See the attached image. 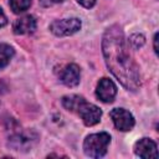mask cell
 <instances>
[{
  "label": "cell",
  "instance_id": "cell-16",
  "mask_svg": "<svg viewBox=\"0 0 159 159\" xmlns=\"http://www.w3.org/2000/svg\"><path fill=\"white\" fill-rule=\"evenodd\" d=\"M62 1H65V0H40V4L45 7H47V6H51L53 4H58V2H62Z\"/></svg>",
  "mask_w": 159,
  "mask_h": 159
},
{
  "label": "cell",
  "instance_id": "cell-4",
  "mask_svg": "<svg viewBox=\"0 0 159 159\" xmlns=\"http://www.w3.org/2000/svg\"><path fill=\"white\" fill-rule=\"evenodd\" d=\"M81 20L77 17L72 19H62V20H56L50 25V30L53 35L56 36H70L77 32L81 29Z\"/></svg>",
  "mask_w": 159,
  "mask_h": 159
},
{
  "label": "cell",
  "instance_id": "cell-12",
  "mask_svg": "<svg viewBox=\"0 0 159 159\" xmlns=\"http://www.w3.org/2000/svg\"><path fill=\"white\" fill-rule=\"evenodd\" d=\"M15 51L7 43H0V67H5L9 65L10 60L12 58Z\"/></svg>",
  "mask_w": 159,
  "mask_h": 159
},
{
  "label": "cell",
  "instance_id": "cell-14",
  "mask_svg": "<svg viewBox=\"0 0 159 159\" xmlns=\"http://www.w3.org/2000/svg\"><path fill=\"white\" fill-rule=\"evenodd\" d=\"M129 43L134 50H138L145 43V37L142 34H133L129 37Z\"/></svg>",
  "mask_w": 159,
  "mask_h": 159
},
{
  "label": "cell",
  "instance_id": "cell-15",
  "mask_svg": "<svg viewBox=\"0 0 159 159\" xmlns=\"http://www.w3.org/2000/svg\"><path fill=\"white\" fill-rule=\"evenodd\" d=\"M80 5H82L83 7H87V9H89V7H92L94 4H96V0H76Z\"/></svg>",
  "mask_w": 159,
  "mask_h": 159
},
{
  "label": "cell",
  "instance_id": "cell-18",
  "mask_svg": "<svg viewBox=\"0 0 159 159\" xmlns=\"http://www.w3.org/2000/svg\"><path fill=\"white\" fill-rule=\"evenodd\" d=\"M157 42H158V34L154 35V51H155V53H158V46H157Z\"/></svg>",
  "mask_w": 159,
  "mask_h": 159
},
{
  "label": "cell",
  "instance_id": "cell-9",
  "mask_svg": "<svg viewBox=\"0 0 159 159\" xmlns=\"http://www.w3.org/2000/svg\"><path fill=\"white\" fill-rule=\"evenodd\" d=\"M12 30L16 35L32 34L36 30V20L32 15H26L20 19H16L12 24Z\"/></svg>",
  "mask_w": 159,
  "mask_h": 159
},
{
  "label": "cell",
  "instance_id": "cell-5",
  "mask_svg": "<svg viewBox=\"0 0 159 159\" xmlns=\"http://www.w3.org/2000/svg\"><path fill=\"white\" fill-rule=\"evenodd\" d=\"M75 112L80 114L81 119L83 120V123L87 127L97 124L101 120V117H102V111L97 106H94L92 103H88L86 99H83L78 104V107Z\"/></svg>",
  "mask_w": 159,
  "mask_h": 159
},
{
  "label": "cell",
  "instance_id": "cell-10",
  "mask_svg": "<svg viewBox=\"0 0 159 159\" xmlns=\"http://www.w3.org/2000/svg\"><path fill=\"white\" fill-rule=\"evenodd\" d=\"M60 78L67 87H76L80 83V67L75 63L67 65L62 70Z\"/></svg>",
  "mask_w": 159,
  "mask_h": 159
},
{
  "label": "cell",
  "instance_id": "cell-1",
  "mask_svg": "<svg viewBox=\"0 0 159 159\" xmlns=\"http://www.w3.org/2000/svg\"><path fill=\"white\" fill-rule=\"evenodd\" d=\"M102 51L107 67L120 84L129 91H137L140 87L139 70L129 53L124 34L118 25L106 30L102 40Z\"/></svg>",
  "mask_w": 159,
  "mask_h": 159
},
{
  "label": "cell",
  "instance_id": "cell-17",
  "mask_svg": "<svg viewBox=\"0 0 159 159\" xmlns=\"http://www.w3.org/2000/svg\"><path fill=\"white\" fill-rule=\"evenodd\" d=\"M7 24V19H6V16H5V14H4V11L1 10V7H0V27H2V26H5Z\"/></svg>",
  "mask_w": 159,
  "mask_h": 159
},
{
  "label": "cell",
  "instance_id": "cell-13",
  "mask_svg": "<svg viewBox=\"0 0 159 159\" xmlns=\"http://www.w3.org/2000/svg\"><path fill=\"white\" fill-rule=\"evenodd\" d=\"M31 6V0H10V7L15 14L26 11Z\"/></svg>",
  "mask_w": 159,
  "mask_h": 159
},
{
  "label": "cell",
  "instance_id": "cell-8",
  "mask_svg": "<svg viewBox=\"0 0 159 159\" xmlns=\"http://www.w3.org/2000/svg\"><path fill=\"white\" fill-rule=\"evenodd\" d=\"M134 153L140 158H158V149L155 142L149 138H142L134 144Z\"/></svg>",
  "mask_w": 159,
  "mask_h": 159
},
{
  "label": "cell",
  "instance_id": "cell-6",
  "mask_svg": "<svg viewBox=\"0 0 159 159\" xmlns=\"http://www.w3.org/2000/svg\"><path fill=\"white\" fill-rule=\"evenodd\" d=\"M109 117L112 118L114 127L118 130L127 132L130 130L134 127V117L132 116L130 112H128L124 108H114L109 112Z\"/></svg>",
  "mask_w": 159,
  "mask_h": 159
},
{
  "label": "cell",
  "instance_id": "cell-11",
  "mask_svg": "<svg viewBox=\"0 0 159 159\" xmlns=\"http://www.w3.org/2000/svg\"><path fill=\"white\" fill-rule=\"evenodd\" d=\"M84 98L82 96H78V94H70V96H65L62 98V106L67 109V111H71V112H75L78 107V104L83 101Z\"/></svg>",
  "mask_w": 159,
  "mask_h": 159
},
{
  "label": "cell",
  "instance_id": "cell-2",
  "mask_svg": "<svg viewBox=\"0 0 159 159\" xmlns=\"http://www.w3.org/2000/svg\"><path fill=\"white\" fill-rule=\"evenodd\" d=\"M109 142H111V135L106 132L89 134L83 142V152L87 157L101 158L107 153Z\"/></svg>",
  "mask_w": 159,
  "mask_h": 159
},
{
  "label": "cell",
  "instance_id": "cell-3",
  "mask_svg": "<svg viewBox=\"0 0 159 159\" xmlns=\"http://www.w3.org/2000/svg\"><path fill=\"white\" fill-rule=\"evenodd\" d=\"M37 142V134L32 130H21L9 138V145L14 150H29Z\"/></svg>",
  "mask_w": 159,
  "mask_h": 159
},
{
  "label": "cell",
  "instance_id": "cell-7",
  "mask_svg": "<svg viewBox=\"0 0 159 159\" xmlns=\"http://www.w3.org/2000/svg\"><path fill=\"white\" fill-rule=\"evenodd\" d=\"M116 94H117V87L112 80L106 77L99 80L96 89V96L98 99H101L104 103H111L113 102Z\"/></svg>",
  "mask_w": 159,
  "mask_h": 159
}]
</instances>
